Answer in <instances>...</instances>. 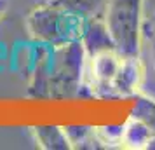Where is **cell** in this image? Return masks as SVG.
<instances>
[{"instance_id": "1", "label": "cell", "mask_w": 155, "mask_h": 150, "mask_svg": "<svg viewBox=\"0 0 155 150\" xmlns=\"http://www.w3.org/2000/svg\"><path fill=\"white\" fill-rule=\"evenodd\" d=\"M85 66L87 51L82 42L63 45L33 42L28 61L30 96L44 100H68L80 96Z\"/></svg>"}, {"instance_id": "2", "label": "cell", "mask_w": 155, "mask_h": 150, "mask_svg": "<svg viewBox=\"0 0 155 150\" xmlns=\"http://www.w3.org/2000/svg\"><path fill=\"white\" fill-rule=\"evenodd\" d=\"M85 23V18L47 0L30 11L25 25L33 42L63 45L70 42H82Z\"/></svg>"}, {"instance_id": "3", "label": "cell", "mask_w": 155, "mask_h": 150, "mask_svg": "<svg viewBox=\"0 0 155 150\" xmlns=\"http://www.w3.org/2000/svg\"><path fill=\"white\" fill-rule=\"evenodd\" d=\"M115 49L124 56H140L145 40V0H106L103 14Z\"/></svg>"}, {"instance_id": "4", "label": "cell", "mask_w": 155, "mask_h": 150, "mask_svg": "<svg viewBox=\"0 0 155 150\" xmlns=\"http://www.w3.org/2000/svg\"><path fill=\"white\" fill-rule=\"evenodd\" d=\"M145 80V65L140 56H122L112 87V100L134 98Z\"/></svg>"}, {"instance_id": "5", "label": "cell", "mask_w": 155, "mask_h": 150, "mask_svg": "<svg viewBox=\"0 0 155 150\" xmlns=\"http://www.w3.org/2000/svg\"><path fill=\"white\" fill-rule=\"evenodd\" d=\"M120 148L129 150H155V133L140 119H129L124 122Z\"/></svg>"}, {"instance_id": "6", "label": "cell", "mask_w": 155, "mask_h": 150, "mask_svg": "<svg viewBox=\"0 0 155 150\" xmlns=\"http://www.w3.org/2000/svg\"><path fill=\"white\" fill-rule=\"evenodd\" d=\"M82 44H84L85 51H87V56L98 54V52H103V51L115 49V44H113L112 37L108 33V28H106L103 18L87 19L84 37H82Z\"/></svg>"}, {"instance_id": "7", "label": "cell", "mask_w": 155, "mask_h": 150, "mask_svg": "<svg viewBox=\"0 0 155 150\" xmlns=\"http://www.w3.org/2000/svg\"><path fill=\"white\" fill-rule=\"evenodd\" d=\"M35 143L38 148L44 150H70V140L66 136L63 126L56 124H45V126H35L31 129Z\"/></svg>"}, {"instance_id": "8", "label": "cell", "mask_w": 155, "mask_h": 150, "mask_svg": "<svg viewBox=\"0 0 155 150\" xmlns=\"http://www.w3.org/2000/svg\"><path fill=\"white\" fill-rule=\"evenodd\" d=\"M66 131V136L70 140L71 148H80V150H94V148H103V145L99 142L96 128L91 126H63Z\"/></svg>"}, {"instance_id": "9", "label": "cell", "mask_w": 155, "mask_h": 150, "mask_svg": "<svg viewBox=\"0 0 155 150\" xmlns=\"http://www.w3.org/2000/svg\"><path fill=\"white\" fill-rule=\"evenodd\" d=\"M51 2L82 16L85 19L103 18L106 7V0H51Z\"/></svg>"}, {"instance_id": "10", "label": "cell", "mask_w": 155, "mask_h": 150, "mask_svg": "<svg viewBox=\"0 0 155 150\" xmlns=\"http://www.w3.org/2000/svg\"><path fill=\"white\" fill-rule=\"evenodd\" d=\"M131 117L140 119L145 122L148 128L155 133V98L148 96V94L138 93L134 96L133 110H131Z\"/></svg>"}, {"instance_id": "11", "label": "cell", "mask_w": 155, "mask_h": 150, "mask_svg": "<svg viewBox=\"0 0 155 150\" xmlns=\"http://www.w3.org/2000/svg\"><path fill=\"white\" fill-rule=\"evenodd\" d=\"M122 131H124V124L122 126H99L96 128L98 138L103 148H113V147H119L122 143Z\"/></svg>"}, {"instance_id": "12", "label": "cell", "mask_w": 155, "mask_h": 150, "mask_svg": "<svg viewBox=\"0 0 155 150\" xmlns=\"http://www.w3.org/2000/svg\"><path fill=\"white\" fill-rule=\"evenodd\" d=\"M145 40L150 45V54H152V61L155 65V12L152 18L145 23Z\"/></svg>"}, {"instance_id": "13", "label": "cell", "mask_w": 155, "mask_h": 150, "mask_svg": "<svg viewBox=\"0 0 155 150\" xmlns=\"http://www.w3.org/2000/svg\"><path fill=\"white\" fill-rule=\"evenodd\" d=\"M4 14H5V2L0 0V19H2V16Z\"/></svg>"}]
</instances>
